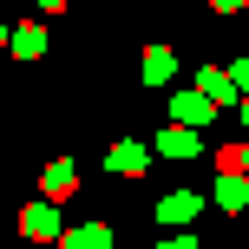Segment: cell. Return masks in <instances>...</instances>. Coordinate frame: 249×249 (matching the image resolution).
<instances>
[{"label": "cell", "mask_w": 249, "mask_h": 249, "mask_svg": "<svg viewBox=\"0 0 249 249\" xmlns=\"http://www.w3.org/2000/svg\"><path fill=\"white\" fill-rule=\"evenodd\" d=\"M39 53H46V26H33V20H26L20 33H13V59H39Z\"/></svg>", "instance_id": "3"}, {"label": "cell", "mask_w": 249, "mask_h": 249, "mask_svg": "<svg viewBox=\"0 0 249 249\" xmlns=\"http://www.w3.org/2000/svg\"><path fill=\"white\" fill-rule=\"evenodd\" d=\"M144 79H151V86H171V79H177L171 46H151V53H144Z\"/></svg>", "instance_id": "2"}, {"label": "cell", "mask_w": 249, "mask_h": 249, "mask_svg": "<svg viewBox=\"0 0 249 249\" xmlns=\"http://www.w3.org/2000/svg\"><path fill=\"white\" fill-rule=\"evenodd\" d=\"M197 210H203V197H190V190H171V197L158 203V216H164V223H190Z\"/></svg>", "instance_id": "1"}, {"label": "cell", "mask_w": 249, "mask_h": 249, "mask_svg": "<svg viewBox=\"0 0 249 249\" xmlns=\"http://www.w3.org/2000/svg\"><path fill=\"white\" fill-rule=\"evenodd\" d=\"M20 223H26V236H33V243H46V236H59V223H53V203H33V210H26Z\"/></svg>", "instance_id": "4"}, {"label": "cell", "mask_w": 249, "mask_h": 249, "mask_svg": "<svg viewBox=\"0 0 249 249\" xmlns=\"http://www.w3.org/2000/svg\"><path fill=\"white\" fill-rule=\"evenodd\" d=\"M158 151H171V158H197L203 138H197V131H164V138H158Z\"/></svg>", "instance_id": "5"}, {"label": "cell", "mask_w": 249, "mask_h": 249, "mask_svg": "<svg viewBox=\"0 0 249 249\" xmlns=\"http://www.w3.org/2000/svg\"><path fill=\"white\" fill-rule=\"evenodd\" d=\"M197 86H203V99H210V105H223V99H236V86H230L223 72H203Z\"/></svg>", "instance_id": "10"}, {"label": "cell", "mask_w": 249, "mask_h": 249, "mask_svg": "<svg viewBox=\"0 0 249 249\" xmlns=\"http://www.w3.org/2000/svg\"><path fill=\"white\" fill-rule=\"evenodd\" d=\"M164 249H197V236H171V243H164Z\"/></svg>", "instance_id": "12"}, {"label": "cell", "mask_w": 249, "mask_h": 249, "mask_svg": "<svg viewBox=\"0 0 249 249\" xmlns=\"http://www.w3.org/2000/svg\"><path fill=\"white\" fill-rule=\"evenodd\" d=\"M216 203H223V210H243V203H249V184H243V177H216Z\"/></svg>", "instance_id": "7"}, {"label": "cell", "mask_w": 249, "mask_h": 249, "mask_svg": "<svg viewBox=\"0 0 249 249\" xmlns=\"http://www.w3.org/2000/svg\"><path fill=\"white\" fill-rule=\"evenodd\" d=\"M105 164H112V171H144V151H138V144H112Z\"/></svg>", "instance_id": "9"}, {"label": "cell", "mask_w": 249, "mask_h": 249, "mask_svg": "<svg viewBox=\"0 0 249 249\" xmlns=\"http://www.w3.org/2000/svg\"><path fill=\"white\" fill-rule=\"evenodd\" d=\"M171 112H177V118H190V124H203V118H210V99H190V92H177Z\"/></svg>", "instance_id": "11"}, {"label": "cell", "mask_w": 249, "mask_h": 249, "mask_svg": "<svg viewBox=\"0 0 249 249\" xmlns=\"http://www.w3.org/2000/svg\"><path fill=\"white\" fill-rule=\"evenodd\" d=\"M66 190H79V171H72V164H46V197H66Z\"/></svg>", "instance_id": "6"}, {"label": "cell", "mask_w": 249, "mask_h": 249, "mask_svg": "<svg viewBox=\"0 0 249 249\" xmlns=\"http://www.w3.org/2000/svg\"><path fill=\"white\" fill-rule=\"evenodd\" d=\"M66 249H112V230H105V223H86L79 236H66Z\"/></svg>", "instance_id": "8"}]
</instances>
